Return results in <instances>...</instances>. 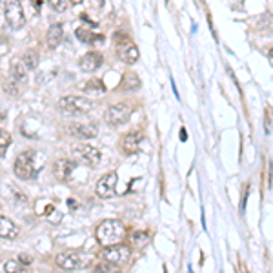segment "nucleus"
<instances>
[{"label":"nucleus","mask_w":273,"mask_h":273,"mask_svg":"<svg viewBox=\"0 0 273 273\" xmlns=\"http://www.w3.org/2000/svg\"><path fill=\"white\" fill-rule=\"evenodd\" d=\"M84 91H87V93H104L106 91V86L104 82L100 80V78H91L89 82H86V86H84Z\"/></svg>","instance_id":"21"},{"label":"nucleus","mask_w":273,"mask_h":273,"mask_svg":"<svg viewBox=\"0 0 273 273\" xmlns=\"http://www.w3.org/2000/svg\"><path fill=\"white\" fill-rule=\"evenodd\" d=\"M95 269L99 273H122V268H120V266H115V264H109V262L97 264Z\"/></svg>","instance_id":"22"},{"label":"nucleus","mask_w":273,"mask_h":273,"mask_svg":"<svg viewBox=\"0 0 273 273\" xmlns=\"http://www.w3.org/2000/svg\"><path fill=\"white\" fill-rule=\"evenodd\" d=\"M11 78H13L17 84L18 82H20V84H26L27 82V69L20 59H15L13 62H11Z\"/></svg>","instance_id":"17"},{"label":"nucleus","mask_w":273,"mask_h":273,"mask_svg":"<svg viewBox=\"0 0 273 273\" xmlns=\"http://www.w3.org/2000/svg\"><path fill=\"white\" fill-rule=\"evenodd\" d=\"M22 64L26 66V69L29 71V69H36V66H38V53L33 50H27L26 53L22 55Z\"/></svg>","instance_id":"20"},{"label":"nucleus","mask_w":273,"mask_h":273,"mask_svg":"<svg viewBox=\"0 0 273 273\" xmlns=\"http://www.w3.org/2000/svg\"><path fill=\"white\" fill-rule=\"evenodd\" d=\"M102 66V55L97 51H89L80 59V69L86 73H93Z\"/></svg>","instance_id":"11"},{"label":"nucleus","mask_w":273,"mask_h":273,"mask_svg":"<svg viewBox=\"0 0 273 273\" xmlns=\"http://www.w3.org/2000/svg\"><path fill=\"white\" fill-rule=\"evenodd\" d=\"M133 113V106H129L127 102H118V104L109 106L106 109V122H109L111 126H122L129 120Z\"/></svg>","instance_id":"5"},{"label":"nucleus","mask_w":273,"mask_h":273,"mask_svg":"<svg viewBox=\"0 0 273 273\" xmlns=\"http://www.w3.org/2000/svg\"><path fill=\"white\" fill-rule=\"evenodd\" d=\"M6 151H8V148H4V146H0V157H4Z\"/></svg>","instance_id":"28"},{"label":"nucleus","mask_w":273,"mask_h":273,"mask_svg":"<svg viewBox=\"0 0 273 273\" xmlns=\"http://www.w3.org/2000/svg\"><path fill=\"white\" fill-rule=\"evenodd\" d=\"M36 151H24L17 157L15 160V173H17L18 178H22V180H29L33 178L38 173V168L35 166V157H36Z\"/></svg>","instance_id":"2"},{"label":"nucleus","mask_w":273,"mask_h":273,"mask_svg":"<svg viewBox=\"0 0 273 273\" xmlns=\"http://www.w3.org/2000/svg\"><path fill=\"white\" fill-rule=\"evenodd\" d=\"M131 257V250L126 248V246H111V248H106L102 251V259L104 262H109V264H115V266H122L129 260Z\"/></svg>","instance_id":"8"},{"label":"nucleus","mask_w":273,"mask_h":273,"mask_svg":"<svg viewBox=\"0 0 273 273\" xmlns=\"http://www.w3.org/2000/svg\"><path fill=\"white\" fill-rule=\"evenodd\" d=\"M141 142H142V133L141 131H131V133H127V135L124 136L122 148H124V151H126L127 155L136 153V151H139V148H141Z\"/></svg>","instance_id":"14"},{"label":"nucleus","mask_w":273,"mask_h":273,"mask_svg":"<svg viewBox=\"0 0 273 273\" xmlns=\"http://www.w3.org/2000/svg\"><path fill=\"white\" fill-rule=\"evenodd\" d=\"M64 36V27L62 24H53V26L48 29V35H46V40H48V46L50 48H57V46L62 42Z\"/></svg>","instance_id":"18"},{"label":"nucleus","mask_w":273,"mask_h":273,"mask_svg":"<svg viewBox=\"0 0 273 273\" xmlns=\"http://www.w3.org/2000/svg\"><path fill=\"white\" fill-rule=\"evenodd\" d=\"M117 180H118V175L115 171L104 175V177L97 182V195H99L100 199H111V197H115V193H117V191H115Z\"/></svg>","instance_id":"10"},{"label":"nucleus","mask_w":273,"mask_h":273,"mask_svg":"<svg viewBox=\"0 0 273 273\" xmlns=\"http://www.w3.org/2000/svg\"><path fill=\"white\" fill-rule=\"evenodd\" d=\"M2 6H4V4H2V2H0V8H2Z\"/></svg>","instance_id":"29"},{"label":"nucleus","mask_w":273,"mask_h":273,"mask_svg":"<svg viewBox=\"0 0 273 273\" xmlns=\"http://www.w3.org/2000/svg\"><path fill=\"white\" fill-rule=\"evenodd\" d=\"M126 237V228L120 220H104L97 228V239L104 248H111V246H118Z\"/></svg>","instance_id":"1"},{"label":"nucleus","mask_w":273,"mask_h":273,"mask_svg":"<svg viewBox=\"0 0 273 273\" xmlns=\"http://www.w3.org/2000/svg\"><path fill=\"white\" fill-rule=\"evenodd\" d=\"M57 264L62 269H80L89 264V257L82 251H64L57 257Z\"/></svg>","instance_id":"6"},{"label":"nucleus","mask_w":273,"mask_h":273,"mask_svg":"<svg viewBox=\"0 0 273 273\" xmlns=\"http://www.w3.org/2000/svg\"><path fill=\"white\" fill-rule=\"evenodd\" d=\"M50 6L55 11H66L69 8V0H51Z\"/></svg>","instance_id":"25"},{"label":"nucleus","mask_w":273,"mask_h":273,"mask_svg":"<svg viewBox=\"0 0 273 273\" xmlns=\"http://www.w3.org/2000/svg\"><path fill=\"white\" fill-rule=\"evenodd\" d=\"M115 48H117L118 57L126 64H135L139 60V48L135 46V42H131V38H127L122 33L115 35Z\"/></svg>","instance_id":"4"},{"label":"nucleus","mask_w":273,"mask_h":273,"mask_svg":"<svg viewBox=\"0 0 273 273\" xmlns=\"http://www.w3.org/2000/svg\"><path fill=\"white\" fill-rule=\"evenodd\" d=\"M4 269L6 273H22V264L18 262V260H8L4 264Z\"/></svg>","instance_id":"23"},{"label":"nucleus","mask_w":273,"mask_h":273,"mask_svg":"<svg viewBox=\"0 0 273 273\" xmlns=\"http://www.w3.org/2000/svg\"><path fill=\"white\" fill-rule=\"evenodd\" d=\"M18 262L20 264H24V266H27V264H33V259L31 257H29V255H20V257H18Z\"/></svg>","instance_id":"27"},{"label":"nucleus","mask_w":273,"mask_h":273,"mask_svg":"<svg viewBox=\"0 0 273 273\" xmlns=\"http://www.w3.org/2000/svg\"><path fill=\"white\" fill-rule=\"evenodd\" d=\"M131 241L135 242L136 246H142V244H146V242L150 241V235L148 233H144V232H139V233H133V237H131Z\"/></svg>","instance_id":"24"},{"label":"nucleus","mask_w":273,"mask_h":273,"mask_svg":"<svg viewBox=\"0 0 273 273\" xmlns=\"http://www.w3.org/2000/svg\"><path fill=\"white\" fill-rule=\"evenodd\" d=\"M17 237H18V228L15 226L13 220H9L8 217H2V215H0V239L13 241Z\"/></svg>","instance_id":"15"},{"label":"nucleus","mask_w":273,"mask_h":273,"mask_svg":"<svg viewBox=\"0 0 273 273\" xmlns=\"http://www.w3.org/2000/svg\"><path fill=\"white\" fill-rule=\"evenodd\" d=\"M4 15H6V22L9 24V27L13 29H20L26 24V15H24L22 6L11 0L8 4H4Z\"/></svg>","instance_id":"7"},{"label":"nucleus","mask_w":273,"mask_h":273,"mask_svg":"<svg viewBox=\"0 0 273 273\" xmlns=\"http://www.w3.org/2000/svg\"><path fill=\"white\" fill-rule=\"evenodd\" d=\"M59 108L69 115H82V113L91 111L93 102L80 95H66L59 100Z\"/></svg>","instance_id":"3"},{"label":"nucleus","mask_w":273,"mask_h":273,"mask_svg":"<svg viewBox=\"0 0 273 273\" xmlns=\"http://www.w3.org/2000/svg\"><path fill=\"white\" fill-rule=\"evenodd\" d=\"M77 168V164L71 162V160H66V159H60L53 164V173L55 177L60 178V180H66V178L71 175L73 169Z\"/></svg>","instance_id":"13"},{"label":"nucleus","mask_w":273,"mask_h":273,"mask_svg":"<svg viewBox=\"0 0 273 273\" xmlns=\"http://www.w3.org/2000/svg\"><path fill=\"white\" fill-rule=\"evenodd\" d=\"M73 153H75L77 159H80L82 162L89 164V166H97V164L100 162L99 148H95V146H91V144H77L75 150H73Z\"/></svg>","instance_id":"9"},{"label":"nucleus","mask_w":273,"mask_h":273,"mask_svg":"<svg viewBox=\"0 0 273 273\" xmlns=\"http://www.w3.org/2000/svg\"><path fill=\"white\" fill-rule=\"evenodd\" d=\"M9 144H11V136H9V133L4 131V129H0V146L8 148Z\"/></svg>","instance_id":"26"},{"label":"nucleus","mask_w":273,"mask_h":273,"mask_svg":"<svg viewBox=\"0 0 273 273\" xmlns=\"http://www.w3.org/2000/svg\"><path fill=\"white\" fill-rule=\"evenodd\" d=\"M141 87V78L136 77V73L127 71L124 73L122 80H120V89L122 91H136Z\"/></svg>","instance_id":"19"},{"label":"nucleus","mask_w":273,"mask_h":273,"mask_svg":"<svg viewBox=\"0 0 273 273\" xmlns=\"http://www.w3.org/2000/svg\"><path fill=\"white\" fill-rule=\"evenodd\" d=\"M75 35H77V38L80 42H86V44H102L104 42V38L100 35H97L95 31H91V29H87V27H77V31H75Z\"/></svg>","instance_id":"16"},{"label":"nucleus","mask_w":273,"mask_h":273,"mask_svg":"<svg viewBox=\"0 0 273 273\" xmlns=\"http://www.w3.org/2000/svg\"><path fill=\"white\" fill-rule=\"evenodd\" d=\"M69 131H71V135L87 141V139H95L99 135V127L95 124H77V126L69 127Z\"/></svg>","instance_id":"12"}]
</instances>
